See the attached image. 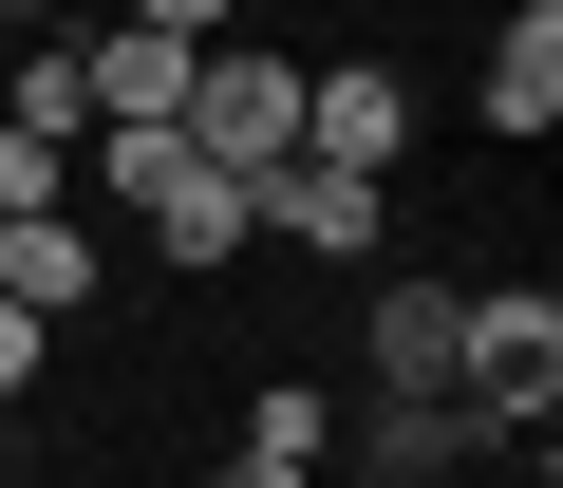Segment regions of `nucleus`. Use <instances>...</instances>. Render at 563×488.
Instances as JSON below:
<instances>
[{
    "label": "nucleus",
    "mask_w": 563,
    "mask_h": 488,
    "mask_svg": "<svg viewBox=\"0 0 563 488\" xmlns=\"http://www.w3.org/2000/svg\"><path fill=\"white\" fill-rule=\"evenodd\" d=\"M95 188L169 244V264H225V244H263V207H244V169H207L188 132H95Z\"/></svg>",
    "instance_id": "obj_1"
},
{
    "label": "nucleus",
    "mask_w": 563,
    "mask_h": 488,
    "mask_svg": "<svg viewBox=\"0 0 563 488\" xmlns=\"http://www.w3.org/2000/svg\"><path fill=\"white\" fill-rule=\"evenodd\" d=\"M169 132H188L207 169H282V151H301V57H263V38H207Z\"/></svg>",
    "instance_id": "obj_2"
},
{
    "label": "nucleus",
    "mask_w": 563,
    "mask_h": 488,
    "mask_svg": "<svg viewBox=\"0 0 563 488\" xmlns=\"http://www.w3.org/2000/svg\"><path fill=\"white\" fill-rule=\"evenodd\" d=\"M451 395H470L488 432H544V413H563V301H544V282H488V301H470Z\"/></svg>",
    "instance_id": "obj_3"
},
{
    "label": "nucleus",
    "mask_w": 563,
    "mask_h": 488,
    "mask_svg": "<svg viewBox=\"0 0 563 488\" xmlns=\"http://www.w3.org/2000/svg\"><path fill=\"white\" fill-rule=\"evenodd\" d=\"M57 57H76V113H95V132H169L207 38H151V20H113V38H57Z\"/></svg>",
    "instance_id": "obj_4"
},
{
    "label": "nucleus",
    "mask_w": 563,
    "mask_h": 488,
    "mask_svg": "<svg viewBox=\"0 0 563 488\" xmlns=\"http://www.w3.org/2000/svg\"><path fill=\"white\" fill-rule=\"evenodd\" d=\"M413 151V95H395V57H339V76H301V169H395Z\"/></svg>",
    "instance_id": "obj_5"
},
{
    "label": "nucleus",
    "mask_w": 563,
    "mask_h": 488,
    "mask_svg": "<svg viewBox=\"0 0 563 488\" xmlns=\"http://www.w3.org/2000/svg\"><path fill=\"white\" fill-rule=\"evenodd\" d=\"M339 432H357V469H376V488H451V469L488 451V413H470V395H376V413H339Z\"/></svg>",
    "instance_id": "obj_6"
},
{
    "label": "nucleus",
    "mask_w": 563,
    "mask_h": 488,
    "mask_svg": "<svg viewBox=\"0 0 563 488\" xmlns=\"http://www.w3.org/2000/svg\"><path fill=\"white\" fill-rule=\"evenodd\" d=\"M470 357V282H376V395H451Z\"/></svg>",
    "instance_id": "obj_7"
},
{
    "label": "nucleus",
    "mask_w": 563,
    "mask_h": 488,
    "mask_svg": "<svg viewBox=\"0 0 563 488\" xmlns=\"http://www.w3.org/2000/svg\"><path fill=\"white\" fill-rule=\"evenodd\" d=\"M244 207H263L282 244H320V264H357V244H376V188H357V169H301V151L244 169Z\"/></svg>",
    "instance_id": "obj_8"
},
{
    "label": "nucleus",
    "mask_w": 563,
    "mask_h": 488,
    "mask_svg": "<svg viewBox=\"0 0 563 488\" xmlns=\"http://www.w3.org/2000/svg\"><path fill=\"white\" fill-rule=\"evenodd\" d=\"M488 132H563V0H507V38H488Z\"/></svg>",
    "instance_id": "obj_9"
},
{
    "label": "nucleus",
    "mask_w": 563,
    "mask_h": 488,
    "mask_svg": "<svg viewBox=\"0 0 563 488\" xmlns=\"http://www.w3.org/2000/svg\"><path fill=\"white\" fill-rule=\"evenodd\" d=\"M0 301H20V320H76V301H95V244H76V207H20V225H0Z\"/></svg>",
    "instance_id": "obj_10"
},
{
    "label": "nucleus",
    "mask_w": 563,
    "mask_h": 488,
    "mask_svg": "<svg viewBox=\"0 0 563 488\" xmlns=\"http://www.w3.org/2000/svg\"><path fill=\"white\" fill-rule=\"evenodd\" d=\"M225 451H263V469H320L339 451V395H301V376H282V395H244V432Z\"/></svg>",
    "instance_id": "obj_11"
},
{
    "label": "nucleus",
    "mask_w": 563,
    "mask_h": 488,
    "mask_svg": "<svg viewBox=\"0 0 563 488\" xmlns=\"http://www.w3.org/2000/svg\"><path fill=\"white\" fill-rule=\"evenodd\" d=\"M57 169H76L57 132H20V113H0V225H20V207H57Z\"/></svg>",
    "instance_id": "obj_12"
},
{
    "label": "nucleus",
    "mask_w": 563,
    "mask_h": 488,
    "mask_svg": "<svg viewBox=\"0 0 563 488\" xmlns=\"http://www.w3.org/2000/svg\"><path fill=\"white\" fill-rule=\"evenodd\" d=\"M38 357H57V320H20V301H0V395H38Z\"/></svg>",
    "instance_id": "obj_13"
},
{
    "label": "nucleus",
    "mask_w": 563,
    "mask_h": 488,
    "mask_svg": "<svg viewBox=\"0 0 563 488\" xmlns=\"http://www.w3.org/2000/svg\"><path fill=\"white\" fill-rule=\"evenodd\" d=\"M132 20H151V38H244L225 0H132Z\"/></svg>",
    "instance_id": "obj_14"
},
{
    "label": "nucleus",
    "mask_w": 563,
    "mask_h": 488,
    "mask_svg": "<svg viewBox=\"0 0 563 488\" xmlns=\"http://www.w3.org/2000/svg\"><path fill=\"white\" fill-rule=\"evenodd\" d=\"M207 488H320V469H263V451H225V469H207Z\"/></svg>",
    "instance_id": "obj_15"
},
{
    "label": "nucleus",
    "mask_w": 563,
    "mask_h": 488,
    "mask_svg": "<svg viewBox=\"0 0 563 488\" xmlns=\"http://www.w3.org/2000/svg\"><path fill=\"white\" fill-rule=\"evenodd\" d=\"M0 20H57V0H0Z\"/></svg>",
    "instance_id": "obj_16"
}]
</instances>
